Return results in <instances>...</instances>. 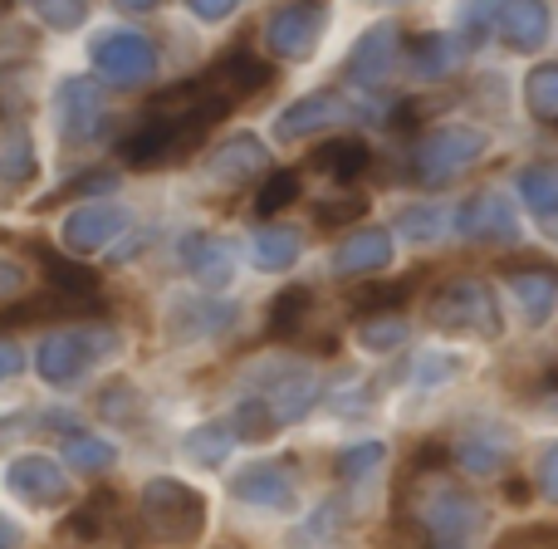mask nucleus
<instances>
[{"instance_id": "obj_1", "label": "nucleus", "mask_w": 558, "mask_h": 549, "mask_svg": "<svg viewBox=\"0 0 558 549\" xmlns=\"http://www.w3.org/2000/svg\"><path fill=\"white\" fill-rule=\"evenodd\" d=\"M226 114H231L226 98H206V104L186 108V114H143V123H137L133 133H123L118 153H123V163L133 167V172L182 167Z\"/></svg>"}, {"instance_id": "obj_2", "label": "nucleus", "mask_w": 558, "mask_h": 549, "mask_svg": "<svg viewBox=\"0 0 558 549\" xmlns=\"http://www.w3.org/2000/svg\"><path fill=\"white\" fill-rule=\"evenodd\" d=\"M137 511H143V525L172 549H192L202 545L206 535V515H211V501H206L196 486L177 481V476H153L137 496Z\"/></svg>"}, {"instance_id": "obj_3", "label": "nucleus", "mask_w": 558, "mask_h": 549, "mask_svg": "<svg viewBox=\"0 0 558 549\" xmlns=\"http://www.w3.org/2000/svg\"><path fill=\"white\" fill-rule=\"evenodd\" d=\"M426 324L441 329V334L485 338V344H490V338L505 334V309L481 275H461V279H446V285L432 295Z\"/></svg>"}, {"instance_id": "obj_4", "label": "nucleus", "mask_w": 558, "mask_h": 549, "mask_svg": "<svg viewBox=\"0 0 558 549\" xmlns=\"http://www.w3.org/2000/svg\"><path fill=\"white\" fill-rule=\"evenodd\" d=\"M485 147H490V138H485L481 128H465V123L432 128V133L412 147V182H422V187L456 182L461 172H471V167L481 163Z\"/></svg>"}, {"instance_id": "obj_5", "label": "nucleus", "mask_w": 558, "mask_h": 549, "mask_svg": "<svg viewBox=\"0 0 558 549\" xmlns=\"http://www.w3.org/2000/svg\"><path fill=\"white\" fill-rule=\"evenodd\" d=\"M113 348H118V334H113V329H104V324L64 329V334H49L45 344H39L35 373L45 378L49 387H69V383H78V378H84L98 358L113 354Z\"/></svg>"}, {"instance_id": "obj_6", "label": "nucleus", "mask_w": 558, "mask_h": 549, "mask_svg": "<svg viewBox=\"0 0 558 549\" xmlns=\"http://www.w3.org/2000/svg\"><path fill=\"white\" fill-rule=\"evenodd\" d=\"M377 114L373 104H363V98L343 94V88H318V94H304L294 98V104L279 114L275 133L284 138V143H299V138L318 133V128H333V123H357V118Z\"/></svg>"}, {"instance_id": "obj_7", "label": "nucleus", "mask_w": 558, "mask_h": 549, "mask_svg": "<svg viewBox=\"0 0 558 549\" xmlns=\"http://www.w3.org/2000/svg\"><path fill=\"white\" fill-rule=\"evenodd\" d=\"M94 64H98V74L113 79V84L137 88V84H153L157 49H153V39L137 35V29H104V35L94 39Z\"/></svg>"}, {"instance_id": "obj_8", "label": "nucleus", "mask_w": 558, "mask_h": 549, "mask_svg": "<svg viewBox=\"0 0 558 549\" xmlns=\"http://www.w3.org/2000/svg\"><path fill=\"white\" fill-rule=\"evenodd\" d=\"M328 29V10L304 0V5H279L270 20H265V49L284 64H299V59L314 55L318 35Z\"/></svg>"}, {"instance_id": "obj_9", "label": "nucleus", "mask_w": 558, "mask_h": 549, "mask_svg": "<svg viewBox=\"0 0 558 549\" xmlns=\"http://www.w3.org/2000/svg\"><path fill=\"white\" fill-rule=\"evenodd\" d=\"M412 521L432 535V545L436 540H441V545H461L465 535L481 525V505H475L461 486H446L441 481V486H432V491H426V501L416 505Z\"/></svg>"}, {"instance_id": "obj_10", "label": "nucleus", "mask_w": 558, "mask_h": 549, "mask_svg": "<svg viewBox=\"0 0 558 549\" xmlns=\"http://www.w3.org/2000/svg\"><path fill=\"white\" fill-rule=\"evenodd\" d=\"M5 486L15 501L35 505V511H49V505H64L69 501V476L54 456L45 452H25L5 466Z\"/></svg>"}, {"instance_id": "obj_11", "label": "nucleus", "mask_w": 558, "mask_h": 549, "mask_svg": "<svg viewBox=\"0 0 558 549\" xmlns=\"http://www.w3.org/2000/svg\"><path fill=\"white\" fill-rule=\"evenodd\" d=\"M397 55H402V29H397L392 20H377V25L363 29V35H357V45L348 49L343 79L353 88H377L387 74H392Z\"/></svg>"}, {"instance_id": "obj_12", "label": "nucleus", "mask_w": 558, "mask_h": 549, "mask_svg": "<svg viewBox=\"0 0 558 549\" xmlns=\"http://www.w3.org/2000/svg\"><path fill=\"white\" fill-rule=\"evenodd\" d=\"M456 231L465 241H495V246H520V212L505 202L500 192H475L456 212Z\"/></svg>"}, {"instance_id": "obj_13", "label": "nucleus", "mask_w": 558, "mask_h": 549, "mask_svg": "<svg viewBox=\"0 0 558 549\" xmlns=\"http://www.w3.org/2000/svg\"><path fill=\"white\" fill-rule=\"evenodd\" d=\"M123 231H128V212L118 202H84L78 212L64 216L59 241H64L69 255H94V251H104L108 241H118Z\"/></svg>"}, {"instance_id": "obj_14", "label": "nucleus", "mask_w": 558, "mask_h": 549, "mask_svg": "<svg viewBox=\"0 0 558 549\" xmlns=\"http://www.w3.org/2000/svg\"><path fill=\"white\" fill-rule=\"evenodd\" d=\"M289 472H294V466H284V462H255L231 476V496L245 505H260V511L289 515L299 505V486Z\"/></svg>"}, {"instance_id": "obj_15", "label": "nucleus", "mask_w": 558, "mask_h": 549, "mask_svg": "<svg viewBox=\"0 0 558 549\" xmlns=\"http://www.w3.org/2000/svg\"><path fill=\"white\" fill-rule=\"evenodd\" d=\"M270 84H275V69L265 64V59H255L245 45L226 49V55L211 64V74H206V88H211L216 98H226V104L255 98V94H265Z\"/></svg>"}, {"instance_id": "obj_16", "label": "nucleus", "mask_w": 558, "mask_h": 549, "mask_svg": "<svg viewBox=\"0 0 558 549\" xmlns=\"http://www.w3.org/2000/svg\"><path fill=\"white\" fill-rule=\"evenodd\" d=\"M59 104V133H64V143H88V138H98V128H104V94H98L94 79H64L54 94Z\"/></svg>"}, {"instance_id": "obj_17", "label": "nucleus", "mask_w": 558, "mask_h": 549, "mask_svg": "<svg viewBox=\"0 0 558 549\" xmlns=\"http://www.w3.org/2000/svg\"><path fill=\"white\" fill-rule=\"evenodd\" d=\"M549 5L544 0H514V5H490V29L520 55H534V49L549 45Z\"/></svg>"}, {"instance_id": "obj_18", "label": "nucleus", "mask_w": 558, "mask_h": 549, "mask_svg": "<svg viewBox=\"0 0 558 549\" xmlns=\"http://www.w3.org/2000/svg\"><path fill=\"white\" fill-rule=\"evenodd\" d=\"M255 397H260V407L270 413V422L279 427V422H299V417H304L308 407L324 397V387H318V378L304 373V368H279V373Z\"/></svg>"}, {"instance_id": "obj_19", "label": "nucleus", "mask_w": 558, "mask_h": 549, "mask_svg": "<svg viewBox=\"0 0 558 549\" xmlns=\"http://www.w3.org/2000/svg\"><path fill=\"white\" fill-rule=\"evenodd\" d=\"M392 265V231L383 226H363L333 251V275H377Z\"/></svg>"}, {"instance_id": "obj_20", "label": "nucleus", "mask_w": 558, "mask_h": 549, "mask_svg": "<svg viewBox=\"0 0 558 549\" xmlns=\"http://www.w3.org/2000/svg\"><path fill=\"white\" fill-rule=\"evenodd\" d=\"M35 251V261H39V271H45L49 279V289H54L59 299H69V305H94L98 299V271H88L84 261H69V255H59V251H49V246H29Z\"/></svg>"}, {"instance_id": "obj_21", "label": "nucleus", "mask_w": 558, "mask_h": 549, "mask_svg": "<svg viewBox=\"0 0 558 549\" xmlns=\"http://www.w3.org/2000/svg\"><path fill=\"white\" fill-rule=\"evenodd\" d=\"M182 265H186V275H192L196 285H206V289L231 285V275H235V255H231V246H226L221 236H186L182 241Z\"/></svg>"}, {"instance_id": "obj_22", "label": "nucleus", "mask_w": 558, "mask_h": 549, "mask_svg": "<svg viewBox=\"0 0 558 549\" xmlns=\"http://www.w3.org/2000/svg\"><path fill=\"white\" fill-rule=\"evenodd\" d=\"M510 289L520 299V314L530 329H544L554 319V305H558V279L549 265H534V271H514L510 275Z\"/></svg>"}, {"instance_id": "obj_23", "label": "nucleus", "mask_w": 558, "mask_h": 549, "mask_svg": "<svg viewBox=\"0 0 558 549\" xmlns=\"http://www.w3.org/2000/svg\"><path fill=\"white\" fill-rule=\"evenodd\" d=\"M461 55H465V39L461 35H436V29H426V35L407 39V59H412V69L422 79L451 74V69L461 64Z\"/></svg>"}, {"instance_id": "obj_24", "label": "nucleus", "mask_w": 558, "mask_h": 549, "mask_svg": "<svg viewBox=\"0 0 558 549\" xmlns=\"http://www.w3.org/2000/svg\"><path fill=\"white\" fill-rule=\"evenodd\" d=\"M251 265L255 271H270V275H284L289 265L299 261V251H304V236L294 231V226H260V231L251 236Z\"/></svg>"}, {"instance_id": "obj_25", "label": "nucleus", "mask_w": 558, "mask_h": 549, "mask_svg": "<svg viewBox=\"0 0 558 549\" xmlns=\"http://www.w3.org/2000/svg\"><path fill=\"white\" fill-rule=\"evenodd\" d=\"M270 163V153H265L260 138H231V143H221L211 157H206V172L221 177V182H245V177H255L260 167Z\"/></svg>"}, {"instance_id": "obj_26", "label": "nucleus", "mask_w": 558, "mask_h": 549, "mask_svg": "<svg viewBox=\"0 0 558 549\" xmlns=\"http://www.w3.org/2000/svg\"><path fill=\"white\" fill-rule=\"evenodd\" d=\"M308 163H314L324 177H333V182H357V177L373 167V153H367L363 138H328Z\"/></svg>"}, {"instance_id": "obj_27", "label": "nucleus", "mask_w": 558, "mask_h": 549, "mask_svg": "<svg viewBox=\"0 0 558 549\" xmlns=\"http://www.w3.org/2000/svg\"><path fill=\"white\" fill-rule=\"evenodd\" d=\"M520 196H524V206L539 216L544 231H554V222H558V172L549 163L524 167L520 172Z\"/></svg>"}, {"instance_id": "obj_28", "label": "nucleus", "mask_w": 558, "mask_h": 549, "mask_svg": "<svg viewBox=\"0 0 558 549\" xmlns=\"http://www.w3.org/2000/svg\"><path fill=\"white\" fill-rule=\"evenodd\" d=\"M314 314V289L308 285H284L270 299V334L275 338H294L304 329V319Z\"/></svg>"}, {"instance_id": "obj_29", "label": "nucleus", "mask_w": 558, "mask_h": 549, "mask_svg": "<svg viewBox=\"0 0 558 549\" xmlns=\"http://www.w3.org/2000/svg\"><path fill=\"white\" fill-rule=\"evenodd\" d=\"M412 289H416V275H402V279H392V285H367V289H357L348 305H353L357 319L402 314V305H407V295H412Z\"/></svg>"}, {"instance_id": "obj_30", "label": "nucleus", "mask_w": 558, "mask_h": 549, "mask_svg": "<svg viewBox=\"0 0 558 549\" xmlns=\"http://www.w3.org/2000/svg\"><path fill=\"white\" fill-rule=\"evenodd\" d=\"M524 104H530L534 123L554 128L558 123V64H534L524 79Z\"/></svg>"}, {"instance_id": "obj_31", "label": "nucleus", "mask_w": 558, "mask_h": 549, "mask_svg": "<svg viewBox=\"0 0 558 549\" xmlns=\"http://www.w3.org/2000/svg\"><path fill=\"white\" fill-rule=\"evenodd\" d=\"M64 462L74 466V472H88V476H98V472H108V466L118 462V452L104 442V437H84V432H69L64 437Z\"/></svg>"}, {"instance_id": "obj_32", "label": "nucleus", "mask_w": 558, "mask_h": 549, "mask_svg": "<svg viewBox=\"0 0 558 549\" xmlns=\"http://www.w3.org/2000/svg\"><path fill=\"white\" fill-rule=\"evenodd\" d=\"M108 511H118L113 496H94V501H84V505H78V511L64 521V535H69V540H98V535L108 530V521H113Z\"/></svg>"}, {"instance_id": "obj_33", "label": "nucleus", "mask_w": 558, "mask_h": 549, "mask_svg": "<svg viewBox=\"0 0 558 549\" xmlns=\"http://www.w3.org/2000/svg\"><path fill=\"white\" fill-rule=\"evenodd\" d=\"M231 446H235V437H231V427H226V422L196 427V432L186 437V456H192V462H202V466H221L226 456H231Z\"/></svg>"}, {"instance_id": "obj_34", "label": "nucleus", "mask_w": 558, "mask_h": 549, "mask_svg": "<svg viewBox=\"0 0 558 549\" xmlns=\"http://www.w3.org/2000/svg\"><path fill=\"white\" fill-rule=\"evenodd\" d=\"M98 413H104L108 422H133V417H143V393H137L128 378H113V383H104V393H98Z\"/></svg>"}, {"instance_id": "obj_35", "label": "nucleus", "mask_w": 558, "mask_h": 549, "mask_svg": "<svg viewBox=\"0 0 558 549\" xmlns=\"http://www.w3.org/2000/svg\"><path fill=\"white\" fill-rule=\"evenodd\" d=\"M357 338H363V348H373V354H387V348H402V338H407V319H402V314H373V319H357Z\"/></svg>"}, {"instance_id": "obj_36", "label": "nucleus", "mask_w": 558, "mask_h": 549, "mask_svg": "<svg viewBox=\"0 0 558 549\" xmlns=\"http://www.w3.org/2000/svg\"><path fill=\"white\" fill-rule=\"evenodd\" d=\"M299 172H270L265 177V187L255 192V212L260 216H275V212H284L289 202H299Z\"/></svg>"}, {"instance_id": "obj_37", "label": "nucleus", "mask_w": 558, "mask_h": 549, "mask_svg": "<svg viewBox=\"0 0 558 549\" xmlns=\"http://www.w3.org/2000/svg\"><path fill=\"white\" fill-rule=\"evenodd\" d=\"M367 216V196H324V202L314 206V222L328 226V231H338V226H353Z\"/></svg>"}, {"instance_id": "obj_38", "label": "nucleus", "mask_w": 558, "mask_h": 549, "mask_svg": "<svg viewBox=\"0 0 558 549\" xmlns=\"http://www.w3.org/2000/svg\"><path fill=\"white\" fill-rule=\"evenodd\" d=\"M383 456H387L383 442H357V446H348V452H338L333 472L343 476V481H357V476H367L373 466H383Z\"/></svg>"}, {"instance_id": "obj_39", "label": "nucleus", "mask_w": 558, "mask_h": 549, "mask_svg": "<svg viewBox=\"0 0 558 549\" xmlns=\"http://www.w3.org/2000/svg\"><path fill=\"white\" fill-rule=\"evenodd\" d=\"M397 231H402V241H441L446 222H441V212H432V206H416V212H407L402 222H397Z\"/></svg>"}, {"instance_id": "obj_40", "label": "nucleus", "mask_w": 558, "mask_h": 549, "mask_svg": "<svg viewBox=\"0 0 558 549\" xmlns=\"http://www.w3.org/2000/svg\"><path fill=\"white\" fill-rule=\"evenodd\" d=\"M383 549H436V545L412 515H392V525L383 530Z\"/></svg>"}, {"instance_id": "obj_41", "label": "nucleus", "mask_w": 558, "mask_h": 549, "mask_svg": "<svg viewBox=\"0 0 558 549\" xmlns=\"http://www.w3.org/2000/svg\"><path fill=\"white\" fill-rule=\"evenodd\" d=\"M35 15L49 29H78L88 20V5H78V0H45V5H35Z\"/></svg>"}, {"instance_id": "obj_42", "label": "nucleus", "mask_w": 558, "mask_h": 549, "mask_svg": "<svg viewBox=\"0 0 558 549\" xmlns=\"http://www.w3.org/2000/svg\"><path fill=\"white\" fill-rule=\"evenodd\" d=\"M490 549H554V525H520V530L500 535Z\"/></svg>"}, {"instance_id": "obj_43", "label": "nucleus", "mask_w": 558, "mask_h": 549, "mask_svg": "<svg viewBox=\"0 0 558 549\" xmlns=\"http://www.w3.org/2000/svg\"><path fill=\"white\" fill-rule=\"evenodd\" d=\"M113 182H118L113 172H94V177L84 172V177H74V182H69L64 192H54V196H49L45 206H54V202H69V196H88V202H94L98 192H113Z\"/></svg>"}, {"instance_id": "obj_44", "label": "nucleus", "mask_w": 558, "mask_h": 549, "mask_svg": "<svg viewBox=\"0 0 558 549\" xmlns=\"http://www.w3.org/2000/svg\"><path fill=\"white\" fill-rule=\"evenodd\" d=\"M461 462L471 466V472H500L505 452L500 446H490V442H481V437H471V442L461 446Z\"/></svg>"}, {"instance_id": "obj_45", "label": "nucleus", "mask_w": 558, "mask_h": 549, "mask_svg": "<svg viewBox=\"0 0 558 549\" xmlns=\"http://www.w3.org/2000/svg\"><path fill=\"white\" fill-rule=\"evenodd\" d=\"M446 466V446L441 442H422L416 446V462H412V476H426V472H441Z\"/></svg>"}, {"instance_id": "obj_46", "label": "nucleus", "mask_w": 558, "mask_h": 549, "mask_svg": "<svg viewBox=\"0 0 558 549\" xmlns=\"http://www.w3.org/2000/svg\"><path fill=\"white\" fill-rule=\"evenodd\" d=\"M192 15L216 25V20H231L235 15V0H192Z\"/></svg>"}, {"instance_id": "obj_47", "label": "nucleus", "mask_w": 558, "mask_h": 549, "mask_svg": "<svg viewBox=\"0 0 558 549\" xmlns=\"http://www.w3.org/2000/svg\"><path fill=\"white\" fill-rule=\"evenodd\" d=\"M20 368H25V358H20V348L10 344V338H0V383H5V378H15Z\"/></svg>"}, {"instance_id": "obj_48", "label": "nucleus", "mask_w": 558, "mask_h": 549, "mask_svg": "<svg viewBox=\"0 0 558 549\" xmlns=\"http://www.w3.org/2000/svg\"><path fill=\"white\" fill-rule=\"evenodd\" d=\"M0 549H20V530L5 521V515H0Z\"/></svg>"}, {"instance_id": "obj_49", "label": "nucleus", "mask_w": 558, "mask_h": 549, "mask_svg": "<svg viewBox=\"0 0 558 549\" xmlns=\"http://www.w3.org/2000/svg\"><path fill=\"white\" fill-rule=\"evenodd\" d=\"M221 549H241V545H221Z\"/></svg>"}]
</instances>
